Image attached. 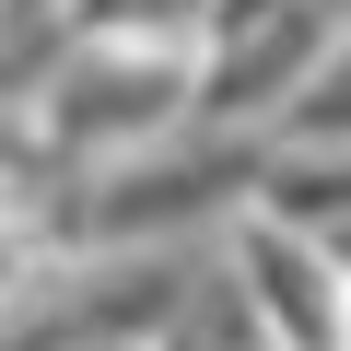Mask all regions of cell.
<instances>
[{"label": "cell", "mask_w": 351, "mask_h": 351, "mask_svg": "<svg viewBox=\"0 0 351 351\" xmlns=\"http://www.w3.org/2000/svg\"><path fill=\"white\" fill-rule=\"evenodd\" d=\"M59 24H71L82 47H164V59H199L211 0H59Z\"/></svg>", "instance_id": "3957f363"}, {"label": "cell", "mask_w": 351, "mask_h": 351, "mask_svg": "<svg viewBox=\"0 0 351 351\" xmlns=\"http://www.w3.org/2000/svg\"><path fill=\"white\" fill-rule=\"evenodd\" d=\"M223 269L246 281V304L269 316L281 351H351V269H339L328 246H304V234H281L269 211H246V223L223 234Z\"/></svg>", "instance_id": "7a4b0ae2"}, {"label": "cell", "mask_w": 351, "mask_h": 351, "mask_svg": "<svg viewBox=\"0 0 351 351\" xmlns=\"http://www.w3.org/2000/svg\"><path fill=\"white\" fill-rule=\"evenodd\" d=\"M339 0H211V36H199V129L246 141L304 106V82L339 59Z\"/></svg>", "instance_id": "6da1fadb"}]
</instances>
